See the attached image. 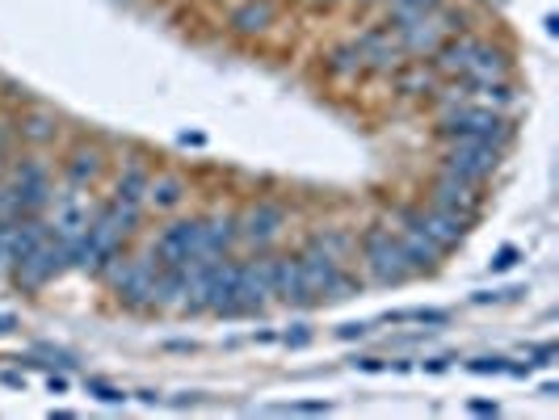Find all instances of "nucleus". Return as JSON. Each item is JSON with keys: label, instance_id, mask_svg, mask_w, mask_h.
<instances>
[{"label": "nucleus", "instance_id": "5", "mask_svg": "<svg viewBox=\"0 0 559 420\" xmlns=\"http://www.w3.org/2000/svg\"><path fill=\"white\" fill-rule=\"evenodd\" d=\"M497 168H501V147H497V143L454 140L447 152H442V172L463 177V181H472V185H484Z\"/></svg>", "mask_w": 559, "mask_h": 420}, {"label": "nucleus", "instance_id": "14", "mask_svg": "<svg viewBox=\"0 0 559 420\" xmlns=\"http://www.w3.org/2000/svg\"><path fill=\"white\" fill-rule=\"evenodd\" d=\"M459 76H463V81H509V76H513V59H509L504 47H492V43L476 38V43H472V56H467Z\"/></svg>", "mask_w": 559, "mask_h": 420}, {"label": "nucleus", "instance_id": "12", "mask_svg": "<svg viewBox=\"0 0 559 420\" xmlns=\"http://www.w3.org/2000/svg\"><path fill=\"white\" fill-rule=\"evenodd\" d=\"M270 299H274V286H270V256L236 261V308H240V315L265 311Z\"/></svg>", "mask_w": 559, "mask_h": 420}, {"label": "nucleus", "instance_id": "29", "mask_svg": "<svg viewBox=\"0 0 559 420\" xmlns=\"http://www.w3.org/2000/svg\"><path fill=\"white\" fill-rule=\"evenodd\" d=\"M513 261H518V252H513V249H504L501 256H497V261H492V269H509V265H513Z\"/></svg>", "mask_w": 559, "mask_h": 420}, {"label": "nucleus", "instance_id": "27", "mask_svg": "<svg viewBox=\"0 0 559 420\" xmlns=\"http://www.w3.org/2000/svg\"><path fill=\"white\" fill-rule=\"evenodd\" d=\"M388 320L392 324H404V320H413V324H447V311H395Z\"/></svg>", "mask_w": 559, "mask_h": 420}, {"label": "nucleus", "instance_id": "20", "mask_svg": "<svg viewBox=\"0 0 559 420\" xmlns=\"http://www.w3.org/2000/svg\"><path fill=\"white\" fill-rule=\"evenodd\" d=\"M186 181L181 177H173V172H160V177H152V185H147V197H143V206H156V211H177L181 202H186Z\"/></svg>", "mask_w": 559, "mask_h": 420}, {"label": "nucleus", "instance_id": "1", "mask_svg": "<svg viewBox=\"0 0 559 420\" xmlns=\"http://www.w3.org/2000/svg\"><path fill=\"white\" fill-rule=\"evenodd\" d=\"M438 140H479V143H504L513 140V122L492 106H479V101H459L438 113Z\"/></svg>", "mask_w": 559, "mask_h": 420}, {"label": "nucleus", "instance_id": "16", "mask_svg": "<svg viewBox=\"0 0 559 420\" xmlns=\"http://www.w3.org/2000/svg\"><path fill=\"white\" fill-rule=\"evenodd\" d=\"M358 47L366 56V72H395L404 63V51L388 26H370L366 34H358Z\"/></svg>", "mask_w": 559, "mask_h": 420}, {"label": "nucleus", "instance_id": "25", "mask_svg": "<svg viewBox=\"0 0 559 420\" xmlns=\"http://www.w3.org/2000/svg\"><path fill=\"white\" fill-rule=\"evenodd\" d=\"M56 118H51V113H26V118H22V127H17V135H22V140L26 143H51L56 140Z\"/></svg>", "mask_w": 559, "mask_h": 420}, {"label": "nucleus", "instance_id": "18", "mask_svg": "<svg viewBox=\"0 0 559 420\" xmlns=\"http://www.w3.org/2000/svg\"><path fill=\"white\" fill-rule=\"evenodd\" d=\"M227 22H231L236 34H265L278 22V9H274V0H240Z\"/></svg>", "mask_w": 559, "mask_h": 420}, {"label": "nucleus", "instance_id": "2", "mask_svg": "<svg viewBox=\"0 0 559 420\" xmlns=\"http://www.w3.org/2000/svg\"><path fill=\"white\" fill-rule=\"evenodd\" d=\"M110 286L114 295H118V303L131 311H152L156 308V278H160V261L147 252V256H118V265H114L110 274Z\"/></svg>", "mask_w": 559, "mask_h": 420}, {"label": "nucleus", "instance_id": "11", "mask_svg": "<svg viewBox=\"0 0 559 420\" xmlns=\"http://www.w3.org/2000/svg\"><path fill=\"white\" fill-rule=\"evenodd\" d=\"M152 256L160 265H190V261H198L202 256V219H177V224H168L156 236Z\"/></svg>", "mask_w": 559, "mask_h": 420}, {"label": "nucleus", "instance_id": "24", "mask_svg": "<svg viewBox=\"0 0 559 420\" xmlns=\"http://www.w3.org/2000/svg\"><path fill=\"white\" fill-rule=\"evenodd\" d=\"M147 185H152V172L143 165H127L122 168V177L114 181V197H122V202H140L147 197Z\"/></svg>", "mask_w": 559, "mask_h": 420}, {"label": "nucleus", "instance_id": "3", "mask_svg": "<svg viewBox=\"0 0 559 420\" xmlns=\"http://www.w3.org/2000/svg\"><path fill=\"white\" fill-rule=\"evenodd\" d=\"M362 265L374 286H400V281L413 278V265H408V256H404V249H400V236L383 224L366 227Z\"/></svg>", "mask_w": 559, "mask_h": 420}, {"label": "nucleus", "instance_id": "4", "mask_svg": "<svg viewBox=\"0 0 559 420\" xmlns=\"http://www.w3.org/2000/svg\"><path fill=\"white\" fill-rule=\"evenodd\" d=\"M299 269H304V281H308V295L311 303L320 299H349L358 290V281L345 274V261H336L333 252L324 244L308 240L304 252H299Z\"/></svg>", "mask_w": 559, "mask_h": 420}, {"label": "nucleus", "instance_id": "22", "mask_svg": "<svg viewBox=\"0 0 559 420\" xmlns=\"http://www.w3.org/2000/svg\"><path fill=\"white\" fill-rule=\"evenodd\" d=\"M400 93L404 97H429L438 88V72L429 63H400Z\"/></svg>", "mask_w": 559, "mask_h": 420}, {"label": "nucleus", "instance_id": "15", "mask_svg": "<svg viewBox=\"0 0 559 420\" xmlns=\"http://www.w3.org/2000/svg\"><path fill=\"white\" fill-rule=\"evenodd\" d=\"M270 286H274V299H282V303H290V308H311L299 256H270Z\"/></svg>", "mask_w": 559, "mask_h": 420}, {"label": "nucleus", "instance_id": "28", "mask_svg": "<svg viewBox=\"0 0 559 420\" xmlns=\"http://www.w3.org/2000/svg\"><path fill=\"white\" fill-rule=\"evenodd\" d=\"M472 370H476V374H504V370H513V365H504L501 358H479V362H472Z\"/></svg>", "mask_w": 559, "mask_h": 420}, {"label": "nucleus", "instance_id": "10", "mask_svg": "<svg viewBox=\"0 0 559 420\" xmlns=\"http://www.w3.org/2000/svg\"><path fill=\"white\" fill-rule=\"evenodd\" d=\"M429 202H433L438 211L454 215L459 224H467V227L484 215V194H479V185L463 181V177H450V172H442V177L433 181V194H429Z\"/></svg>", "mask_w": 559, "mask_h": 420}, {"label": "nucleus", "instance_id": "9", "mask_svg": "<svg viewBox=\"0 0 559 420\" xmlns=\"http://www.w3.org/2000/svg\"><path fill=\"white\" fill-rule=\"evenodd\" d=\"M51 224H47V231L56 236V240H63V244H72L76 236H84L88 231V224H93V215H97V206L88 202V194H84V185H68L63 194L51 197Z\"/></svg>", "mask_w": 559, "mask_h": 420}, {"label": "nucleus", "instance_id": "6", "mask_svg": "<svg viewBox=\"0 0 559 420\" xmlns=\"http://www.w3.org/2000/svg\"><path fill=\"white\" fill-rule=\"evenodd\" d=\"M400 224L413 227V231H420L433 249L442 252H454L459 244H463V236H467V224H459L454 215H447V211H438L433 202L429 206H408V211H400Z\"/></svg>", "mask_w": 559, "mask_h": 420}, {"label": "nucleus", "instance_id": "7", "mask_svg": "<svg viewBox=\"0 0 559 420\" xmlns=\"http://www.w3.org/2000/svg\"><path fill=\"white\" fill-rule=\"evenodd\" d=\"M63 269H72V265H68V244L56 240V236H47L38 249L29 252L26 261L13 265V281H17L22 290H43V286H51Z\"/></svg>", "mask_w": 559, "mask_h": 420}, {"label": "nucleus", "instance_id": "13", "mask_svg": "<svg viewBox=\"0 0 559 420\" xmlns=\"http://www.w3.org/2000/svg\"><path fill=\"white\" fill-rule=\"evenodd\" d=\"M236 227H240V244H252V249H270L286 227V211L278 202H257L245 215H236Z\"/></svg>", "mask_w": 559, "mask_h": 420}, {"label": "nucleus", "instance_id": "23", "mask_svg": "<svg viewBox=\"0 0 559 420\" xmlns=\"http://www.w3.org/2000/svg\"><path fill=\"white\" fill-rule=\"evenodd\" d=\"M97 172H102V152L97 147H76L72 152V160H68V185H93L97 181Z\"/></svg>", "mask_w": 559, "mask_h": 420}, {"label": "nucleus", "instance_id": "30", "mask_svg": "<svg viewBox=\"0 0 559 420\" xmlns=\"http://www.w3.org/2000/svg\"><path fill=\"white\" fill-rule=\"evenodd\" d=\"M88 387L102 395V399H122V392H114V387H106V383H88Z\"/></svg>", "mask_w": 559, "mask_h": 420}, {"label": "nucleus", "instance_id": "8", "mask_svg": "<svg viewBox=\"0 0 559 420\" xmlns=\"http://www.w3.org/2000/svg\"><path fill=\"white\" fill-rule=\"evenodd\" d=\"M9 194L17 202V215H43L56 197V185H51V172L38 160H17L13 165V181H9Z\"/></svg>", "mask_w": 559, "mask_h": 420}, {"label": "nucleus", "instance_id": "21", "mask_svg": "<svg viewBox=\"0 0 559 420\" xmlns=\"http://www.w3.org/2000/svg\"><path fill=\"white\" fill-rule=\"evenodd\" d=\"M442 4H447V0H388L383 26L400 29V26H408V22H417V17H429V13L442 9Z\"/></svg>", "mask_w": 559, "mask_h": 420}, {"label": "nucleus", "instance_id": "26", "mask_svg": "<svg viewBox=\"0 0 559 420\" xmlns=\"http://www.w3.org/2000/svg\"><path fill=\"white\" fill-rule=\"evenodd\" d=\"M311 240H316V244H324V249L333 252L336 261H345V256L354 252V240H349L345 231H336V227H324V231H320V236H311Z\"/></svg>", "mask_w": 559, "mask_h": 420}, {"label": "nucleus", "instance_id": "31", "mask_svg": "<svg viewBox=\"0 0 559 420\" xmlns=\"http://www.w3.org/2000/svg\"><path fill=\"white\" fill-rule=\"evenodd\" d=\"M0 181H4V156H0Z\"/></svg>", "mask_w": 559, "mask_h": 420}, {"label": "nucleus", "instance_id": "19", "mask_svg": "<svg viewBox=\"0 0 559 420\" xmlns=\"http://www.w3.org/2000/svg\"><path fill=\"white\" fill-rule=\"evenodd\" d=\"M324 72H329L333 81H354V76H362L366 56H362V47H358V38H354V43H341V47H333V51H329V59H324Z\"/></svg>", "mask_w": 559, "mask_h": 420}, {"label": "nucleus", "instance_id": "17", "mask_svg": "<svg viewBox=\"0 0 559 420\" xmlns=\"http://www.w3.org/2000/svg\"><path fill=\"white\" fill-rule=\"evenodd\" d=\"M240 244V227H236V215H211L202 219V256H231Z\"/></svg>", "mask_w": 559, "mask_h": 420}]
</instances>
